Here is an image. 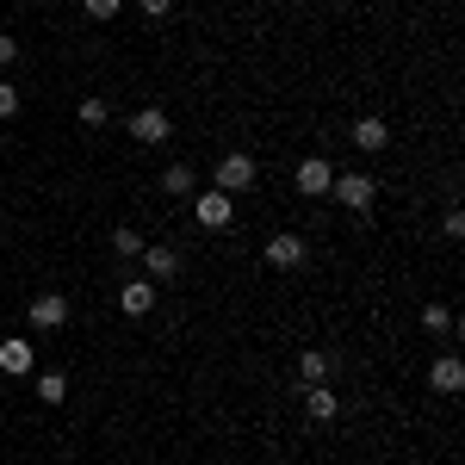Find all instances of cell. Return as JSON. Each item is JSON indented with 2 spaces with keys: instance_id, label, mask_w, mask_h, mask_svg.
Wrapping results in <instances>:
<instances>
[{
  "instance_id": "cell-1",
  "label": "cell",
  "mask_w": 465,
  "mask_h": 465,
  "mask_svg": "<svg viewBox=\"0 0 465 465\" xmlns=\"http://www.w3.org/2000/svg\"><path fill=\"white\" fill-rule=\"evenodd\" d=\"M329 193H335L348 212H372V205H379V180H372V174H335Z\"/></svg>"
},
{
  "instance_id": "cell-2",
  "label": "cell",
  "mask_w": 465,
  "mask_h": 465,
  "mask_svg": "<svg viewBox=\"0 0 465 465\" xmlns=\"http://www.w3.org/2000/svg\"><path fill=\"white\" fill-rule=\"evenodd\" d=\"M212 180H217V193H230V199H236V193H249V186H254V155H242V149H236V155H223V162L212 168Z\"/></svg>"
},
{
  "instance_id": "cell-3",
  "label": "cell",
  "mask_w": 465,
  "mask_h": 465,
  "mask_svg": "<svg viewBox=\"0 0 465 465\" xmlns=\"http://www.w3.org/2000/svg\"><path fill=\"white\" fill-rule=\"evenodd\" d=\"M193 217H199V230H230V217H236V205H230V193H199V205H193Z\"/></svg>"
},
{
  "instance_id": "cell-4",
  "label": "cell",
  "mask_w": 465,
  "mask_h": 465,
  "mask_svg": "<svg viewBox=\"0 0 465 465\" xmlns=\"http://www.w3.org/2000/svg\"><path fill=\"white\" fill-rule=\"evenodd\" d=\"M335 186V168H329V155H311V162H298V193L304 199H322Z\"/></svg>"
},
{
  "instance_id": "cell-5",
  "label": "cell",
  "mask_w": 465,
  "mask_h": 465,
  "mask_svg": "<svg viewBox=\"0 0 465 465\" xmlns=\"http://www.w3.org/2000/svg\"><path fill=\"white\" fill-rule=\"evenodd\" d=\"M168 131H174V124H168L162 106H143L137 118H131V137H137V143H168Z\"/></svg>"
},
{
  "instance_id": "cell-6",
  "label": "cell",
  "mask_w": 465,
  "mask_h": 465,
  "mask_svg": "<svg viewBox=\"0 0 465 465\" xmlns=\"http://www.w3.org/2000/svg\"><path fill=\"white\" fill-rule=\"evenodd\" d=\"M63 317H69V298L63 292H37L32 298V329H63Z\"/></svg>"
},
{
  "instance_id": "cell-7",
  "label": "cell",
  "mask_w": 465,
  "mask_h": 465,
  "mask_svg": "<svg viewBox=\"0 0 465 465\" xmlns=\"http://www.w3.org/2000/svg\"><path fill=\"white\" fill-rule=\"evenodd\" d=\"M118 311H124V317H149V311H155V280H131V286H118Z\"/></svg>"
},
{
  "instance_id": "cell-8",
  "label": "cell",
  "mask_w": 465,
  "mask_h": 465,
  "mask_svg": "<svg viewBox=\"0 0 465 465\" xmlns=\"http://www.w3.org/2000/svg\"><path fill=\"white\" fill-rule=\"evenodd\" d=\"M429 385H434L440 397H453V391H460V385H465V366H460V354H440V360H434V366H429Z\"/></svg>"
},
{
  "instance_id": "cell-9",
  "label": "cell",
  "mask_w": 465,
  "mask_h": 465,
  "mask_svg": "<svg viewBox=\"0 0 465 465\" xmlns=\"http://www.w3.org/2000/svg\"><path fill=\"white\" fill-rule=\"evenodd\" d=\"M0 372H13V379L32 372V341H25V335H6V341H0Z\"/></svg>"
},
{
  "instance_id": "cell-10",
  "label": "cell",
  "mask_w": 465,
  "mask_h": 465,
  "mask_svg": "<svg viewBox=\"0 0 465 465\" xmlns=\"http://www.w3.org/2000/svg\"><path fill=\"white\" fill-rule=\"evenodd\" d=\"M304 236H273L267 242V267H304Z\"/></svg>"
},
{
  "instance_id": "cell-11",
  "label": "cell",
  "mask_w": 465,
  "mask_h": 465,
  "mask_svg": "<svg viewBox=\"0 0 465 465\" xmlns=\"http://www.w3.org/2000/svg\"><path fill=\"white\" fill-rule=\"evenodd\" d=\"M385 143H391L385 118H360V124H354V149H360V155H379Z\"/></svg>"
},
{
  "instance_id": "cell-12",
  "label": "cell",
  "mask_w": 465,
  "mask_h": 465,
  "mask_svg": "<svg viewBox=\"0 0 465 465\" xmlns=\"http://www.w3.org/2000/svg\"><path fill=\"white\" fill-rule=\"evenodd\" d=\"M143 261H149V280H155V286L180 273V249H168V242H155V249H143Z\"/></svg>"
},
{
  "instance_id": "cell-13",
  "label": "cell",
  "mask_w": 465,
  "mask_h": 465,
  "mask_svg": "<svg viewBox=\"0 0 465 465\" xmlns=\"http://www.w3.org/2000/svg\"><path fill=\"white\" fill-rule=\"evenodd\" d=\"M329 372H335V360L322 354V348H304V354H298V379H304V385H322Z\"/></svg>"
},
{
  "instance_id": "cell-14",
  "label": "cell",
  "mask_w": 465,
  "mask_h": 465,
  "mask_svg": "<svg viewBox=\"0 0 465 465\" xmlns=\"http://www.w3.org/2000/svg\"><path fill=\"white\" fill-rule=\"evenodd\" d=\"M311 416H317V422H335V416H341V397L329 391V385H311Z\"/></svg>"
},
{
  "instance_id": "cell-15",
  "label": "cell",
  "mask_w": 465,
  "mask_h": 465,
  "mask_svg": "<svg viewBox=\"0 0 465 465\" xmlns=\"http://www.w3.org/2000/svg\"><path fill=\"white\" fill-rule=\"evenodd\" d=\"M37 397H44V403H63V397H69V379H63V372H37Z\"/></svg>"
},
{
  "instance_id": "cell-16",
  "label": "cell",
  "mask_w": 465,
  "mask_h": 465,
  "mask_svg": "<svg viewBox=\"0 0 465 465\" xmlns=\"http://www.w3.org/2000/svg\"><path fill=\"white\" fill-rule=\"evenodd\" d=\"M106 118H112V106L100 100V94H94V100H81V124H87V131H100Z\"/></svg>"
},
{
  "instance_id": "cell-17",
  "label": "cell",
  "mask_w": 465,
  "mask_h": 465,
  "mask_svg": "<svg viewBox=\"0 0 465 465\" xmlns=\"http://www.w3.org/2000/svg\"><path fill=\"white\" fill-rule=\"evenodd\" d=\"M422 329L447 335V329H453V311H447V304H429V311H422Z\"/></svg>"
},
{
  "instance_id": "cell-18",
  "label": "cell",
  "mask_w": 465,
  "mask_h": 465,
  "mask_svg": "<svg viewBox=\"0 0 465 465\" xmlns=\"http://www.w3.org/2000/svg\"><path fill=\"white\" fill-rule=\"evenodd\" d=\"M112 249H118V254H124V261H131V254H143L149 242H143V236H137V230H118V236H112Z\"/></svg>"
},
{
  "instance_id": "cell-19",
  "label": "cell",
  "mask_w": 465,
  "mask_h": 465,
  "mask_svg": "<svg viewBox=\"0 0 465 465\" xmlns=\"http://www.w3.org/2000/svg\"><path fill=\"white\" fill-rule=\"evenodd\" d=\"M162 186H168V193H186V186H193V168H186V162H180V168H168V174H162Z\"/></svg>"
},
{
  "instance_id": "cell-20",
  "label": "cell",
  "mask_w": 465,
  "mask_h": 465,
  "mask_svg": "<svg viewBox=\"0 0 465 465\" xmlns=\"http://www.w3.org/2000/svg\"><path fill=\"white\" fill-rule=\"evenodd\" d=\"M81 6H87V19H112V13H118L124 0H81Z\"/></svg>"
},
{
  "instance_id": "cell-21",
  "label": "cell",
  "mask_w": 465,
  "mask_h": 465,
  "mask_svg": "<svg viewBox=\"0 0 465 465\" xmlns=\"http://www.w3.org/2000/svg\"><path fill=\"white\" fill-rule=\"evenodd\" d=\"M13 112H19V87H6V81H0V118H13Z\"/></svg>"
},
{
  "instance_id": "cell-22",
  "label": "cell",
  "mask_w": 465,
  "mask_h": 465,
  "mask_svg": "<svg viewBox=\"0 0 465 465\" xmlns=\"http://www.w3.org/2000/svg\"><path fill=\"white\" fill-rule=\"evenodd\" d=\"M137 6H143L149 19H162V13H168V6H174V0H137Z\"/></svg>"
},
{
  "instance_id": "cell-23",
  "label": "cell",
  "mask_w": 465,
  "mask_h": 465,
  "mask_svg": "<svg viewBox=\"0 0 465 465\" xmlns=\"http://www.w3.org/2000/svg\"><path fill=\"white\" fill-rule=\"evenodd\" d=\"M19 56V37H0V63H13Z\"/></svg>"
}]
</instances>
